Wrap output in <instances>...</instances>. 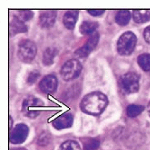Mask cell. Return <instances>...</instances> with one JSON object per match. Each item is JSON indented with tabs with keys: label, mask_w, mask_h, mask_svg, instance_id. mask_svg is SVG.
Listing matches in <instances>:
<instances>
[{
	"label": "cell",
	"mask_w": 150,
	"mask_h": 150,
	"mask_svg": "<svg viewBox=\"0 0 150 150\" xmlns=\"http://www.w3.org/2000/svg\"><path fill=\"white\" fill-rule=\"evenodd\" d=\"M9 129H12V125H13V120H12V118L11 117H9Z\"/></svg>",
	"instance_id": "27"
},
{
	"label": "cell",
	"mask_w": 150,
	"mask_h": 150,
	"mask_svg": "<svg viewBox=\"0 0 150 150\" xmlns=\"http://www.w3.org/2000/svg\"><path fill=\"white\" fill-rule=\"evenodd\" d=\"M100 146V141L96 139L88 138L83 140V150H97Z\"/></svg>",
	"instance_id": "20"
},
{
	"label": "cell",
	"mask_w": 150,
	"mask_h": 150,
	"mask_svg": "<svg viewBox=\"0 0 150 150\" xmlns=\"http://www.w3.org/2000/svg\"><path fill=\"white\" fill-rule=\"evenodd\" d=\"M50 134L47 133V132H43L42 135L40 136L38 143L42 146H47L50 143Z\"/></svg>",
	"instance_id": "23"
},
{
	"label": "cell",
	"mask_w": 150,
	"mask_h": 150,
	"mask_svg": "<svg viewBox=\"0 0 150 150\" xmlns=\"http://www.w3.org/2000/svg\"><path fill=\"white\" fill-rule=\"evenodd\" d=\"M57 12L55 10L42 11L40 15V24L43 28H50L56 21Z\"/></svg>",
	"instance_id": "11"
},
{
	"label": "cell",
	"mask_w": 150,
	"mask_h": 150,
	"mask_svg": "<svg viewBox=\"0 0 150 150\" xmlns=\"http://www.w3.org/2000/svg\"><path fill=\"white\" fill-rule=\"evenodd\" d=\"M145 110V107L142 105H137V104H130L127 107V115L129 118H135L139 116L143 111Z\"/></svg>",
	"instance_id": "18"
},
{
	"label": "cell",
	"mask_w": 150,
	"mask_h": 150,
	"mask_svg": "<svg viewBox=\"0 0 150 150\" xmlns=\"http://www.w3.org/2000/svg\"><path fill=\"white\" fill-rule=\"evenodd\" d=\"M40 73L38 71H33L29 74L28 78H27V82H28L29 85H33L35 82L38 80V78L40 77Z\"/></svg>",
	"instance_id": "24"
},
{
	"label": "cell",
	"mask_w": 150,
	"mask_h": 150,
	"mask_svg": "<svg viewBox=\"0 0 150 150\" xmlns=\"http://www.w3.org/2000/svg\"><path fill=\"white\" fill-rule=\"evenodd\" d=\"M147 112H148V114L150 116V102L148 103V105H147Z\"/></svg>",
	"instance_id": "28"
},
{
	"label": "cell",
	"mask_w": 150,
	"mask_h": 150,
	"mask_svg": "<svg viewBox=\"0 0 150 150\" xmlns=\"http://www.w3.org/2000/svg\"><path fill=\"white\" fill-rule=\"evenodd\" d=\"M58 87V79L54 75H48L40 82V89L45 93H53Z\"/></svg>",
	"instance_id": "9"
},
{
	"label": "cell",
	"mask_w": 150,
	"mask_h": 150,
	"mask_svg": "<svg viewBox=\"0 0 150 150\" xmlns=\"http://www.w3.org/2000/svg\"><path fill=\"white\" fill-rule=\"evenodd\" d=\"M77 17H78L77 10H69V11L66 12V13L64 15V18H63L64 25L67 29L73 30L75 28L76 23Z\"/></svg>",
	"instance_id": "13"
},
{
	"label": "cell",
	"mask_w": 150,
	"mask_h": 150,
	"mask_svg": "<svg viewBox=\"0 0 150 150\" xmlns=\"http://www.w3.org/2000/svg\"><path fill=\"white\" fill-rule=\"evenodd\" d=\"M131 18V13L129 10H120L115 16L116 23L120 26H125L129 23Z\"/></svg>",
	"instance_id": "15"
},
{
	"label": "cell",
	"mask_w": 150,
	"mask_h": 150,
	"mask_svg": "<svg viewBox=\"0 0 150 150\" xmlns=\"http://www.w3.org/2000/svg\"><path fill=\"white\" fill-rule=\"evenodd\" d=\"M42 105L43 103L40 99L35 97H29L25 99L22 104V112L26 117L34 119L40 114Z\"/></svg>",
	"instance_id": "6"
},
{
	"label": "cell",
	"mask_w": 150,
	"mask_h": 150,
	"mask_svg": "<svg viewBox=\"0 0 150 150\" xmlns=\"http://www.w3.org/2000/svg\"><path fill=\"white\" fill-rule=\"evenodd\" d=\"M88 13L93 16H101L103 15L104 10H88Z\"/></svg>",
	"instance_id": "26"
},
{
	"label": "cell",
	"mask_w": 150,
	"mask_h": 150,
	"mask_svg": "<svg viewBox=\"0 0 150 150\" xmlns=\"http://www.w3.org/2000/svg\"><path fill=\"white\" fill-rule=\"evenodd\" d=\"M108 105V99L103 93L93 92L88 94L82 100L80 103V108L84 112L97 116L100 115Z\"/></svg>",
	"instance_id": "1"
},
{
	"label": "cell",
	"mask_w": 150,
	"mask_h": 150,
	"mask_svg": "<svg viewBox=\"0 0 150 150\" xmlns=\"http://www.w3.org/2000/svg\"><path fill=\"white\" fill-rule=\"evenodd\" d=\"M33 16V12L31 10H19L18 11V18L23 22L29 21Z\"/></svg>",
	"instance_id": "22"
},
{
	"label": "cell",
	"mask_w": 150,
	"mask_h": 150,
	"mask_svg": "<svg viewBox=\"0 0 150 150\" xmlns=\"http://www.w3.org/2000/svg\"><path fill=\"white\" fill-rule=\"evenodd\" d=\"M98 23L92 21H85L80 25V33L82 34H92L95 33Z\"/></svg>",
	"instance_id": "16"
},
{
	"label": "cell",
	"mask_w": 150,
	"mask_h": 150,
	"mask_svg": "<svg viewBox=\"0 0 150 150\" xmlns=\"http://www.w3.org/2000/svg\"><path fill=\"white\" fill-rule=\"evenodd\" d=\"M59 150H81L79 144L75 140H67L61 144Z\"/></svg>",
	"instance_id": "21"
},
{
	"label": "cell",
	"mask_w": 150,
	"mask_h": 150,
	"mask_svg": "<svg viewBox=\"0 0 150 150\" xmlns=\"http://www.w3.org/2000/svg\"><path fill=\"white\" fill-rule=\"evenodd\" d=\"M132 16L137 23H144L150 19V10H134Z\"/></svg>",
	"instance_id": "14"
},
{
	"label": "cell",
	"mask_w": 150,
	"mask_h": 150,
	"mask_svg": "<svg viewBox=\"0 0 150 150\" xmlns=\"http://www.w3.org/2000/svg\"><path fill=\"white\" fill-rule=\"evenodd\" d=\"M37 53V47L35 43L30 40H23L19 43L18 57L23 62H31Z\"/></svg>",
	"instance_id": "5"
},
{
	"label": "cell",
	"mask_w": 150,
	"mask_h": 150,
	"mask_svg": "<svg viewBox=\"0 0 150 150\" xmlns=\"http://www.w3.org/2000/svg\"><path fill=\"white\" fill-rule=\"evenodd\" d=\"M11 150H26V149H24V148H13Z\"/></svg>",
	"instance_id": "29"
},
{
	"label": "cell",
	"mask_w": 150,
	"mask_h": 150,
	"mask_svg": "<svg viewBox=\"0 0 150 150\" xmlns=\"http://www.w3.org/2000/svg\"><path fill=\"white\" fill-rule=\"evenodd\" d=\"M98 42H99V34L97 33H93L91 37L88 39L87 42L84 44V46L76 50V53H75L76 57L81 59V58H85L88 56L89 53L92 50H93L95 47L97 46Z\"/></svg>",
	"instance_id": "8"
},
{
	"label": "cell",
	"mask_w": 150,
	"mask_h": 150,
	"mask_svg": "<svg viewBox=\"0 0 150 150\" xmlns=\"http://www.w3.org/2000/svg\"><path fill=\"white\" fill-rule=\"evenodd\" d=\"M143 35H144V39H145L146 42L150 44V25L147 26L146 28L144 30Z\"/></svg>",
	"instance_id": "25"
},
{
	"label": "cell",
	"mask_w": 150,
	"mask_h": 150,
	"mask_svg": "<svg viewBox=\"0 0 150 150\" xmlns=\"http://www.w3.org/2000/svg\"><path fill=\"white\" fill-rule=\"evenodd\" d=\"M82 70V65L77 59H69L64 63L61 67V76L66 81H70L76 78Z\"/></svg>",
	"instance_id": "4"
},
{
	"label": "cell",
	"mask_w": 150,
	"mask_h": 150,
	"mask_svg": "<svg viewBox=\"0 0 150 150\" xmlns=\"http://www.w3.org/2000/svg\"><path fill=\"white\" fill-rule=\"evenodd\" d=\"M73 115L71 113H63L57 117L55 120H53L52 125L57 129H63L72 126L73 124Z\"/></svg>",
	"instance_id": "10"
},
{
	"label": "cell",
	"mask_w": 150,
	"mask_h": 150,
	"mask_svg": "<svg viewBox=\"0 0 150 150\" xmlns=\"http://www.w3.org/2000/svg\"><path fill=\"white\" fill-rule=\"evenodd\" d=\"M136 43H137V37L131 32H127L122 34L117 43L118 52L122 56H129L133 52Z\"/></svg>",
	"instance_id": "2"
},
{
	"label": "cell",
	"mask_w": 150,
	"mask_h": 150,
	"mask_svg": "<svg viewBox=\"0 0 150 150\" xmlns=\"http://www.w3.org/2000/svg\"><path fill=\"white\" fill-rule=\"evenodd\" d=\"M138 63L144 71H150V54L144 53L138 57Z\"/></svg>",
	"instance_id": "19"
},
{
	"label": "cell",
	"mask_w": 150,
	"mask_h": 150,
	"mask_svg": "<svg viewBox=\"0 0 150 150\" xmlns=\"http://www.w3.org/2000/svg\"><path fill=\"white\" fill-rule=\"evenodd\" d=\"M57 52L58 51L56 49L48 48L43 53V64L46 66H50L54 61V59H55L57 55Z\"/></svg>",
	"instance_id": "17"
},
{
	"label": "cell",
	"mask_w": 150,
	"mask_h": 150,
	"mask_svg": "<svg viewBox=\"0 0 150 150\" xmlns=\"http://www.w3.org/2000/svg\"><path fill=\"white\" fill-rule=\"evenodd\" d=\"M29 128L23 123L17 124L12 129L9 135V140L12 144H21L28 137Z\"/></svg>",
	"instance_id": "7"
},
{
	"label": "cell",
	"mask_w": 150,
	"mask_h": 150,
	"mask_svg": "<svg viewBox=\"0 0 150 150\" xmlns=\"http://www.w3.org/2000/svg\"><path fill=\"white\" fill-rule=\"evenodd\" d=\"M120 87L125 93H134L139 89V76L134 72H128L120 78Z\"/></svg>",
	"instance_id": "3"
},
{
	"label": "cell",
	"mask_w": 150,
	"mask_h": 150,
	"mask_svg": "<svg viewBox=\"0 0 150 150\" xmlns=\"http://www.w3.org/2000/svg\"><path fill=\"white\" fill-rule=\"evenodd\" d=\"M9 32L11 35H15L17 33H26L27 32V27L22 20H20L18 17L13 18L10 22L9 25Z\"/></svg>",
	"instance_id": "12"
}]
</instances>
